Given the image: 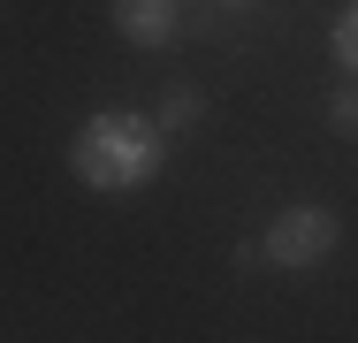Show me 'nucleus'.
I'll list each match as a JSON object with an SVG mask.
<instances>
[{
  "instance_id": "obj_6",
  "label": "nucleus",
  "mask_w": 358,
  "mask_h": 343,
  "mask_svg": "<svg viewBox=\"0 0 358 343\" xmlns=\"http://www.w3.org/2000/svg\"><path fill=\"white\" fill-rule=\"evenodd\" d=\"M328 122H336V137H358V76L328 99Z\"/></svg>"
},
{
  "instance_id": "obj_2",
  "label": "nucleus",
  "mask_w": 358,
  "mask_h": 343,
  "mask_svg": "<svg viewBox=\"0 0 358 343\" xmlns=\"http://www.w3.org/2000/svg\"><path fill=\"white\" fill-rule=\"evenodd\" d=\"M343 244V221L328 214V206H282L275 221H267V237H259V252H267V267H320L328 252Z\"/></svg>"
},
{
  "instance_id": "obj_4",
  "label": "nucleus",
  "mask_w": 358,
  "mask_h": 343,
  "mask_svg": "<svg viewBox=\"0 0 358 343\" xmlns=\"http://www.w3.org/2000/svg\"><path fill=\"white\" fill-rule=\"evenodd\" d=\"M199 115H206L199 84H168V92H160V107H152V122H160V130H191Z\"/></svg>"
},
{
  "instance_id": "obj_5",
  "label": "nucleus",
  "mask_w": 358,
  "mask_h": 343,
  "mask_svg": "<svg viewBox=\"0 0 358 343\" xmlns=\"http://www.w3.org/2000/svg\"><path fill=\"white\" fill-rule=\"evenodd\" d=\"M328 46H336V62H343V76H358V0L336 15V31H328Z\"/></svg>"
},
{
  "instance_id": "obj_7",
  "label": "nucleus",
  "mask_w": 358,
  "mask_h": 343,
  "mask_svg": "<svg viewBox=\"0 0 358 343\" xmlns=\"http://www.w3.org/2000/svg\"><path fill=\"white\" fill-rule=\"evenodd\" d=\"M236 8H244V0H236Z\"/></svg>"
},
{
  "instance_id": "obj_3",
  "label": "nucleus",
  "mask_w": 358,
  "mask_h": 343,
  "mask_svg": "<svg viewBox=\"0 0 358 343\" xmlns=\"http://www.w3.org/2000/svg\"><path fill=\"white\" fill-rule=\"evenodd\" d=\"M115 31L145 54H160V46H176L183 15H176V0H115Z\"/></svg>"
},
{
  "instance_id": "obj_1",
  "label": "nucleus",
  "mask_w": 358,
  "mask_h": 343,
  "mask_svg": "<svg viewBox=\"0 0 358 343\" xmlns=\"http://www.w3.org/2000/svg\"><path fill=\"white\" fill-rule=\"evenodd\" d=\"M160 160H168V130L152 115H130V107H107V115H92L69 137V176L84 191H99V199L145 191L160 176Z\"/></svg>"
}]
</instances>
